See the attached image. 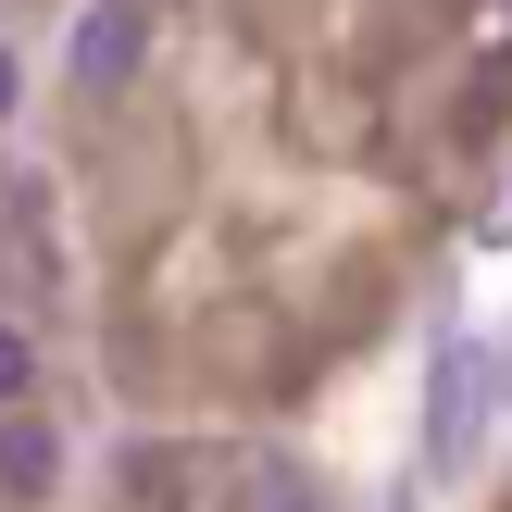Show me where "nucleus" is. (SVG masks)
Listing matches in <instances>:
<instances>
[{"label":"nucleus","instance_id":"nucleus-6","mask_svg":"<svg viewBox=\"0 0 512 512\" xmlns=\"http://www.w3.org/2000/svg\"><path fill=\"white\" fill-rule=\"evenodd\" d=\"M38 388V338H25V325H0V400H25Z\"/></svg>","mask_w":512,"mask_h":512},{"label":"nucleus","instance_id":"nucleus-4","mask_svg":"<svg viewBox=\"0 0 512 512\" xmlns=\"http://www.w3.org/2000/svg\"><path fill=\"white\" fill-rule=\"evenodd\" d=\"M225 512H325V488L288 463V450H238V475H225Z\"/></svg>","mask_w":512,"mask_h":512},{"label":"nucleus","instance_id":"nucleus-3","mask_svg":"<svg viewBox=\"0 0 512 512\" xmlns=\"http://www.w3.org/2000/svg\"><path fill=\"white\" fill-rule=\"evenodd\" d=\"M0 488H13V500L63 488V438H50V413H25V400H0Z\"/></svg>","mask_w":512,"mask_h":512},{"label":"nucleus","instance_id":"nucleus-7","mask_svg":"<svg viewBox=\"0 0 512 512\" xmlns=\"http://www.w3.org/2000/svg\"><path fill=\"white\" fill-rule=\"evenodd\" d=\"M0 125H13V50H0Z\"/></svg>","mask_w":512,"mask_h":512},{"label":"nucleus","instance_id":"nucleus-5","mask_svg":"<svg viewBox=\"0 0 512 512\" xmlns=\"http://www.w3.org/2000/svg\"><path fill=\"white\" fill-rule=\"evenodd\" d=\"M500 125H512V50H488L463 75V138H500Z\"/></svg>","mask_w":512,"mask_h":512},{"label":"nucleus","instance_id":"nucleus-2","mask_svg":"<svg viewBox=\"0 0 512 512\" xmlns=\"http://www.w3.org/2000/svg\"><path fill=\"white\" fill-rule=\"evenodd\" d=\"M138 63H150V0H88V25H75V75H88V88H125Z\"/></svg>","mask_w":512,"mask_h":512},{"label":"nucleus","instance_id":"nucleus-1","mask_svg":"<svg viewBox=\"0 0 512 512\" xmlns=\"http://www.w3.org/2000/svg\"><path fill=\"white\" fill-rule=\"evenodd\" d=\"M425 450H438V475H463L475 450H488V350H475V338H438V388H425Z\"/></svg>","mask_w":512,"mask_h":512}]
</instances>
